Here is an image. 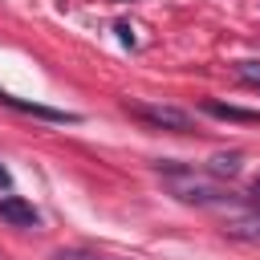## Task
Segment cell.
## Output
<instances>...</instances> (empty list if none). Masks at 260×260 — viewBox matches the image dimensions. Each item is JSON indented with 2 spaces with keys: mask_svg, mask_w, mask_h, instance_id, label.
I'll return each instance as SVG.
<instances>
[{
  "mask_svg": "<svg viewBox=\"0 0 260 260\" xmlns=\"http://www.w3.org/2000/svg\"><path fill=\"white\" fill-rule=\"evenodd\" d=\"M122 110H126L130 118H138L142 126H150V130H171V134H187V130H195L191 114L179 110V106H162V102H126Z\"/></svg>",
  "mask_w": 260,
  "mask_h": 260,
  "instance_id": "obj_1",
  "label": "cell"
},
{
  "mask_svg": "<svg viewBox=\"0 0 260 260\" xmlns=\"http://www.w3.org/2000/svg\"><path fill=\"white\" fill-rule=\"evenodd\" d=\"M0 219L12 223V228H37L41 223V211L28 199H20V195H0Z\"/></svg>",
  "mask_w": 260,
  "mask_h": 260,
  "instance_id": "obj_2",
  "label": "cell"
},
{
  "mask_svg": "<svg viewBox=\"0 0 260 260\" xmlns=\"http://www.w3.org/2000/svg\"><path fill=\"white\" fill-rule=\"evenodd\" d=\"M0 106H12V110H20V114H32V118H41V122H77V114H69V110H53V106H37V102H24V98H12V93H4V89H0Z\"/></svg>",
  "mask_w": 260,
  "mask_h": 260,
  "instance_id": "obj_3",
  "label": "cell"
},
{
  "mask_svg": "<svg viewBox=\"0 0 260 260\" xmlns=\"http://www.w3.org/2000/svg\"><path fill=\"white\" fill-rule=\"evenodd\" d=\"M203 110H207V114H215V118H228V122H248V126H256V122H260V114H256V110H240V106H223V102H203Z\"/></svg>",
  "mask_w": 260,
  "mask_h": 260,
  "instance_id": "obj_4",
  "label": "cell"
},
{
  "mask_svg": "<svg viewBox=\"0 0 260 260\" xmlns=\"http://www.w3.org/2000/svg\"><path fill=\"white\" fill-rule=\"evenodd\" d=\"M240 158H244L240 150H228V154H215V158L207 162V171H211L215 179H232V175H240V167H244Z\"/></svg>",
  "mask_w": 260,
  "mask_h": 260,
  "instance_id": "obj_5",
  "label": "cell"
},
{
  "mask_svg": "<svg viewBox=\"0 0 260 260\" xmlns=\"http://www.w3.org/2000/svg\"><path fill=\"white\" fill-rule=\"evenodd\" d=\"M53 260H110V256H102V252H89V248H61Z\"/></svg>",
  "mask_w": 260,
  "mask_h": 260,
  "instance_id": "obj_6",
  "label": "cell"
},
{
  "mask_svg": "<svg viewBox=\"0 0 260 260\" xmlns=\"http://www.w3.org/2000/svg\"><path fill=\"white\" fill-rule=\"evenodd\" d=\"M236 73H240V81H248V85H260V61H244Z\"/></svg>",
  "mask_w": 260,
  "mask_h": 260,
  "instance_id": "obj_7",
  "label": "cell"
},
{
  "mask_svg": "<svg viewBox=\"0 0 260 260\" xmlns=\"http://www.w3.org/2000/svg\"><path fill=\"white\" fill-rule=\"evenodd\" d=\"M8 187H12V175H8V167L0 162V191H8Z\"/></svg>",
  "mask_w": 260,
  "mask_h": 260,
  "instance_id": "obj_8",
  "label": "cell"
},
{
  "mask_svg": "<svg viewBox=\"0 0 260 260\" xmlns=\"http://www.w3.org/2000/svg\"><path fill=\"white\" fill-rule=\"evenodd\" d=\"M252 199H256V203H260V175H256V179H252Z\"/></svg>",
  "mask_w": 260,
  "mask_h": 260,
  "instance_id": "obj_9",
  "label": "cell"
}]
</instances>
